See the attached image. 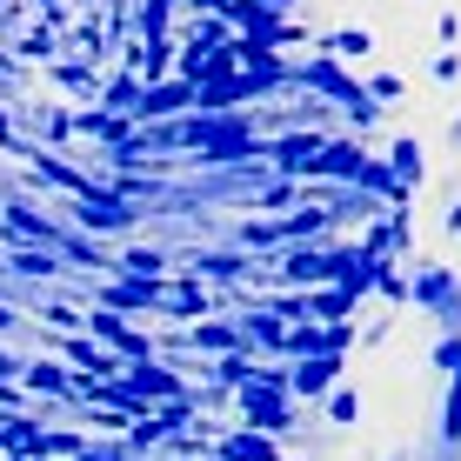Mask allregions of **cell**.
Masks as SVG:
<instances>
[{"mask_svg":"<svg viewBox=\"0 0 461 461\" xmlns=\"http://www.w3.org/2000/svg\"><path fill=\"white\" fill-rule=\"evenodd\" d=\"M288 421H294L288 375H281V368H254V381L241 388V428H254V435H281Z\"/></svg>","mask_w":461,"mask_h":461,"instance_id":"1","label":"cell"},{"mask_svg":"<svg viewBox=\"0 0 461 461\" xmlns=\"http://www.w3.org/2000/svg\"><path fill=\"white\" fill-rule=\"evenodd\" d=\"M321 148H328L321 134H281V140H267L261 154L281 167V181H301V174L314 181V167H321Z\"/></svg>","mask_w":461,"mask_h":461,"instance_id":"2","label":"cell"},{"mask_svg":"<svg viewBox=\"0 0 461 461\" xmlns=\"http://www.w3.org/2000/svg\"><path fill=\"white\" fill-rule=\"evenodd\" d=\"M87 328H94V341H101L107 355H121V361H154V348H148V335H134V328H127V321H121L114 308L87 314Z\"/></svg>","mask_w":461,"mask_h":461,"instance_id":"3","label":"cell"},{"mask_svg":"<svg viewBox=\"0 0 461 461\" xmlns=\"http://www.w3.org/2000/svg\"><path fill=\"white\" fill-rule=\"evenodd\" d=\"M74 214H81V228H94V234H121V228H134V208H127L121 194H107V187H87V194L74 201Z\"/></svg>","mask_w":461,"mask_h":461,"instance_id":"4","label":"cell"},{"mask_svg":"<svg viewBox=\"0 0 461 461\" xmlns=\"http://www.w3.org/2000/svg\"><path fill=\"white\" fill-rule=\"evenodd\" d=\"M121 381L140 394V402H181V394H187V381L174 375V368H161V361H127Z\"/></svg>","mask_w":461,"mask_h":461,"instance_id":"5","label":"cell"},{"mask_svg":"<svg viewBox=\"0 0 461 461\" xmlns=\"http://www.w3.org/2000/svg\"><path fill=\"white\" fill-rule=\"evenodd\" d=\"M281 281H294V288H328V281H335V248H288Z\"/></svg>","mask_w":461,"mask_h":461,"instance_id":"6","label":"cell"},{"mask_svg":"<svg viewBox=\"0 0 461 461\" xmlns=\"http://www.w3.org/2000/svg\"><path fill=\"white\" fill-rule=\"evenodd\" d=\"M335 375H341V355H308V361L288 375V394H301V402H321V394L335 388Z\"/></svg>","mask_w":461,"mask_h":461,"instance_id":"7","label":"cell"},{"mask_svg":"<svg viewBox=\"0 0 461 461\" xmlns=\"http://www.w3.org/2000/svg\"><path fill=\"white\" fill-rule=\"evenodd\" d=\"M361 161H368V148H361V140H328L314 181H361Z\"/></svg>","mask_w":461,"mask_h":461,"instance_id":"8","label":"cell"},{"mask_svg":"<svg viewBox=\"0 0 461 461\" xmlns=\"http://www.w3.org/2000/svg\"><path fill=\"white\" fill-rule=\"evenodd\" d=\"M21 388H27V394H81V381L60 368V361H27V368H21Z\"/></svg>","mask_w":461,"mask_h":461,"instance_id":"9","label":"cell"},{"mask_svg":"<svg viewBox=\"0 0 461 461\" xmlns=\"http://www.w3.org/2000/svg\"><path fill=\"white\" fill-rule=\"evenodd\" d=\"M214 455H221V461H281V455H275V435H254V428H241V435H221Z\"/></svg>","mask_w":461,"mask_h":461,"instance_id":"10","label":"cell"},{"mask_svg":"<svg viewBox=\"0 0 461 461\" xmlns=\"http://www.w3.org/2000/svg\"><path fill=\"white\" fill-rule=\"evenodd\" d=\"M388 174H394V187H421L428 181L421 140H394V148H388Z\"/></svg>","mask_w":461,"mask_h":461,"instance_id":"11","label":"cell"},{"mask_svg":"<svg viewBox=\"0 0 461 461\" xmlns=\"http://www.w3.org/2000/svg\"><path fill=\"white\" fill-rule=\"evenodd\" d=\"M348 314H355V294H348V288H314V294H308V321L341 328Z\"/></svg>","mask_w":461,"mask_h":461,"instance_id":"12","label":"cell"},{"mask_svg":"<svg viewBox=\"0 0 461 461\" xmlns=\"http://www.w3.org/2000/svg\"><path fill=\"white\" fill-rule=\"evenodd\" d=\"M241 348H288V328H281L275 308H254L241 321Z\"/></svg>","mask_w":461,"mask_h":461,"instance_id":"13","label":"cell"},{"mask_svg":"<svg viewBox=\"0 0 461 461\" xmlns=\"http://www.w3.org/2000/svg\"><path fill=\"white\" fill-rule=\"evenodd\" d=\"M321 54L328 60H368L375 54V34H368V27H335V34L321 41Z\"/></svg>","mask_w":461,"mask_h":461,"instance_id":"14","label":"cell"},{"mask_svg":"<svg viewBox=\"0 0 461 461\" xmlns=\"http://www.w3.org/2000/svg\"><path fill=\"white\" fill-rule=\"evenodd\" d=\"M34 181H54V187H68V194H74V201H81V194H87V187H94V181H87V174H81V167H68V161H54V154H41V161H34Z\"/></svg>","mask_w":461,"mask_h":461,"instance_id":"15","label":"cell"},{"mask_svg":"<svg viewBox=\"0 0 461 461\" xmlns=\"http://www.w3.org/2000/svg\"><path fill=\"white\" fill-rule=\"evenodd\" d=\"M187 348H208V355H234V348H241V335H234L228 321H194V328H187Z\"/></svg>","mask_w":461,"mask_h":461,"instance_id":"16","label":"cell"},{"mask_svg":"<svg viewBox=\"0 0 461 461\" xmlns=\"http://www.w3.org/2000/svg\"><path fill=\"white\" fill-rule=\"evenodd\" d=\"M114 267H121L127 281H161V275H167V254H161V248H134V254H121Z\"/></svg>","mask_w":461,"mask_h":461,"instance_id":"17","label":"cell"},{"mask_svg":"<svg viewBox=\"0 0 461 461\" xmlns=\"http://www.w3.org/2000/svg\"><path fill=\"white\" fill-rule=\"evenodd\" d=\"M214 381H228V388H248V381H254V355H248V348L221 355V361H214Z\"/></svg>","mask_w":461,"mask_h":461,"instance_id":"18","label":"cell"},{"mask_svg":"<svg viewBox=\"0 0 461 461\" xmlns=\"http://www.w3.org/2000/svg\"><path fill=\"white\" fill-rule=\"evenodd\" d=\"M7 267H14V275H41V281H47V275H60V261H54V254H41V248H21Z\"/></svg>","mask_w":461,"mask_h":461,"instance_id":"19","label":"cell"},{"mask_svg":"<svg viewBox=\"0 0 461 461\" xmlns=\"http://www.w3.org/2000/svg\"><path fill=\"white\" fill-rule=\"evenodd\" d=\"M361 415V394L355 388H328V421H355Z\"/></svg>","mask_w":461,"mask_h":461,"instance_id":"20","label":"cell"},{"mask_svg":"<svg viewBox=\"0 0 461 461\" xmlns=\"http://www.w3.org/2000/svg\"><path fill=\"white\" fill-rule=\"evenodd\" d=\"M368 101H375V107L402 101V81H394V74H375V81H368Z\"/></svg>","mask_w":461,"mask_h":461,"instance_id":"21","label":"cell"},{"mask_svg":"<svg viewBox=\"0 0 461 461\" xmlns=\"http://www.w3.org/2000/svg\"><path fill=\"white\" fill-rule=\"evenodd\" d=\"M47 314V328H60V335H74V328H81V314L68 308V301H54V308H41Z\"/></svg>","mask_w":461,"mask_h":461,"instance_id":"22","label":"cell"},{"mask_svg":"<svg viewBox=\"0 0 461 461\" xmlns=\"http://www.w3.org/2000/svg\"><path fill=\"white\" fill-rule=\"evenodd\" d=\"M388 301H408V281H402V267H381V281H375Z\"/></svg>","mask_w":461,"mask_h":461,"instance_id":"23","label":"cell"},{"mask_svg":"<svg viewBox=\"0 0 461 461\" xmlns=\"http://www.w3.org/2000/svg\"><path fill=\"white\" fill-rule=\"evenodd\" d=\"M21 54H27V60H47V54H54V34H47V27H41V34H27Z\"/></svg>","mask_w":461,"mask_h":461,"instance_id":"24","label":"cell"},{"mask_svg":"<svg viewBox=\"0 0 461 461\" xmlns=\"http://www.w3.org/2000/svg\"><path fill=\"white\" fill-rule=\"evenodd\" d=\"M288 201H294V181H275V187H267V194H261V208L275 214V208H288Z\"/></svg>","mask_w":461,"mask_h":461,"instance_id":"25","label":"cell"},{"mask_svg":"<svg viewBox=\"0 0 461 461\" xmlns=\"http://www.w3.org/2000/svg\"><path fill=\"white\" fill-rule=\"evenodd\" d=\"M254 7H261V14H275V21H281V14H288L294 0H254Z\"/></svg>","mask_w":461,"mask_h":461,"instance_id":"26","label":"cell"},{"mask_svg":"<svg viewBox=\"0 0 461 461\" xmlns=\"http://www.w3.org/2000/svg\"><path fill=\"white\" fill-rule=\"evenodd\" d=\"M194 7H201V14H221V21H228V7H234V0H194Z\"/></svg>","mask_w":461,"mask_h":461,"instance_id":"27","label":"cell"},{"mask_svg":"<svg viewBox=\"0 0 461 461\" xmlns=\"http://www.w3.org/2000/svg\"><path fill=\"white\" fill-rule=\"evenodd\" d=\"M14 375H21V361H14L7 348H0V381H14Z\"/></svg>","mask_w":461,"mask_h":461,"instance_id":"28","label":"cell"},{"mask_svg":"<svg viewBox=\"0 0 461 461\" xmlns=\"http://www.w3.org/2000/svg\"><path fill=\"white\" fill-rule=\"evenodd\" d=\"M0 148H14V121H7V107H0Z\"/></svg>","mask_w":461,"mask_h":461,"instance_id":"29","label":"cell"},{"mask_svg":"<svg viewBox=\"0 0 461 461\" xmlns=\"http://www.w3.org/2000/svg\"><path fill=\"white\" fill-rule=\"evenodd\" d=\"M448 234H461V201H455V208H448Z\"/></svg>","mask_w":461,"mask_h":461,"instance_id":"30","label":"cell"},{"mask_svg":"<svg viewBox=\"0 0 461 461\" xmlns=\"http://www.w3.org/2000/svg\"><path fill=\"white\" fill-rule=\"evenodd\" d=\"M7 328H14V308H7V301H0V335H7Z\"/></svg>","mask_w":461,"mask_h":461,"instance_id":"31","label":"cell"},{"mask_svg":"<svg viewBox=\"0 0 461 461\" xmlns=\"http://www.w3.org/2000/svg\"><path fill=\"white\" fill-rule=\"evenodd\" d=\"M0 461H7V455H0ZM14 461H27V455H14Z\"/></svg>","mask_w":461,"mask_h":461,"instance_id":"32","label":"cell"}]
</instances>
